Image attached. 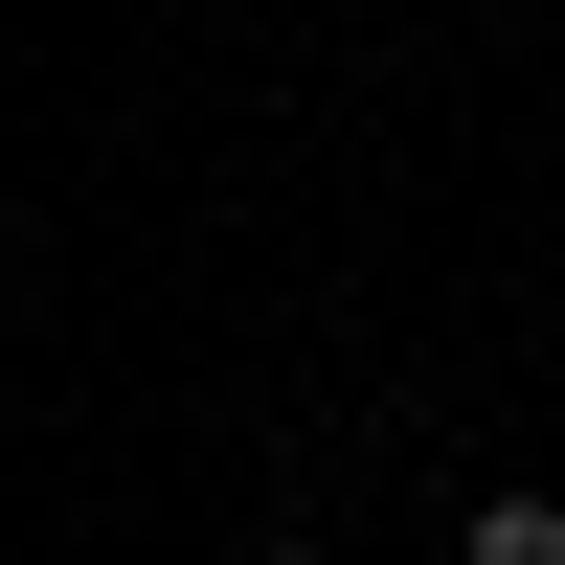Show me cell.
Listing matches in <instances>:
<instances>
[{
  "label": "cell",
  "mask_w": 565,
  "mask_h": 565,
  "mask_svg": "<svg viewBox=\"0 0 565 565\" xmlns=\"http://www.w3.org/2000/svg\"><path fill=\"white\" fill-rule=\"evenodd\" d=\"M452 565H565V498H476V543Z\"/></svg>",
  "instance_id": "obj_1"
},
{
  "label": "cell",
  "mask_w": 565,
  "mask_h": 565,
  "mask_svg": "<svg viewBox=\"0 0 565 565\" xmlns=\"http://www.w3.org/2000/svg\"><path fill=\"white\" fill-rule=\"evenodd\" d=\"M271 565H340V543H271Z\"/></svg>",
  "instance_id": "obj_2"
}]
</instances>
